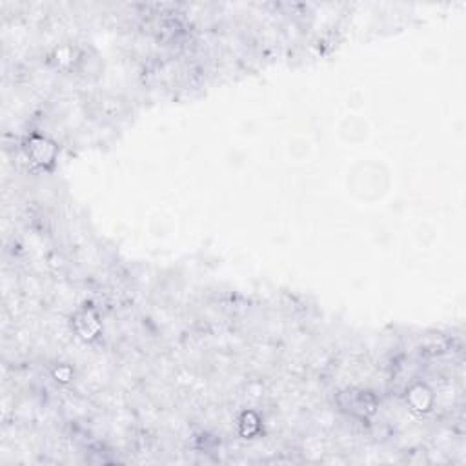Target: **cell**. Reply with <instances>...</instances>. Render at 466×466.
<instances>
[{
  "label": "cell",
  "instance_id": "obj_1",
  "mask_svg": "<svg viewBox=\"0 0 466 466\" xmlns=\"http://www.w3.org/2000/svg\"><path fill=\"white\" fill-rule=\"evenodd\" d=\"M340 408L351 415H359V417H366L372 415L377 408V399L373 397L370 392H362V390H348V392L340 393L339 397Z\"/></svg>",
  "mask_w": 466,
  "mask_h": 466
},
{
  "label": "cell",
  "instance_id": "obj_2",
  "mask_svg": "<svg viewBox=\"0 0 466 466\" xmlns=\"http://www.w3.org/2000/svg\"><path fill=\"white\" fill-rule=\"evenodd\" d=\"M24 148H26L27 157L32 159V163L43 166V168L53 164L57 159V144L49 141L47 137L32 135L26 141Z\"/></svg>",
  "mask_w": 466,
  "mask_h": 466
},
{
  "label": "cell",
  "instance_id": "obj_3",
  "mask_svg": "<svg viewBox=\"0 0 466 466\" xmlns=\"http://www.w3.org/2000/svg\"><path fill=\"white\" fill-rule=\"evenodd\" d=\"M75 330L86 340H91L99 336L100 323L93 310L86 308L77 314V317H75Z\"/></svg>",
  "mask_w": 466,
  "mask_h": 466
},
{
  "label": "cell",
  "instance_id": "obj_4",
  "mask_svg": "<svg viewBox=\"0 0 466 466\" xmlns=\"http://www.w3.org/2000/svg\"><path fill=\"white\" fill-rule=\"evenodd\" d=\"M406 401H408L412 410H415V412H428L432 403H434V397H432V392L424 384H415V386L408 390Z\"/></svg>",
  "mask_w": 466,
  "mask_h": 466
},
{
  "label": "cell",
  "instance_id": "obj_5",
  "mask_svg": "<svg viewBox=\"0 0 466 466\" xmlns=\"http://www.w3.org/2000/svg\"><path fill=\"white\" fill-rule=\"evenodd\" d=\"M261 419L257 417V414H253V412H244L241 417V434L244 435V437H252L253 434H257L259 432V428H261Z\"/></svg>",
  "mask_w": 466,
  "mask_h": 466
},
{
  "label": "cell",
  "instance_id": "obj_6",
  "mask_svg": "<svg viewBox=\"0 0 466 466\" xmlns=\"http://www.w3.org/2000/svg\"><path fill=\"white\" fill-rule=\"evenodd\" d=\"M53 377L60 382H68L73 379V370L69 366H66V364H62V366H58L53 370Z\"/></svg>",
  "mask_w": 466,
  "mask_h": 466
}]
</instances>
